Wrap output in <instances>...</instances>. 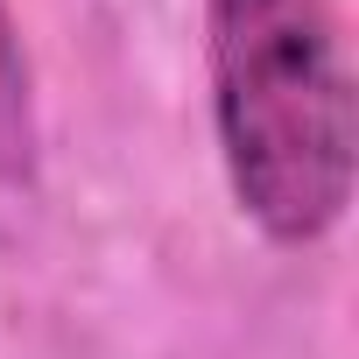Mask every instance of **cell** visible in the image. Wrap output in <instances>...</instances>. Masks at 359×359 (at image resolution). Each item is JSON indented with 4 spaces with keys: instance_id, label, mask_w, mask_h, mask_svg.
<instances>
[{
    "instance_id": "cell-1",
    "label": "cell",
    "mask_w": 359,
    "mask_h": 359,
    "mask_svg": "<svg viewBox=\"0 0 359 359\" xmlns=\"http://www.w3.org/2000/svg\"><path fill=\"white\" fill-rule=\"evenodd\" d=\"M212 127L240 212L282 240H324L352 205V50L338 0H205Z\"/></svg>"
},
{
    "instance_id": "cell-2",
    "label": "cell",
    "mask_w": 359,
    "mask_h": 359,
    "mask_svg": "<svg viewBox=\"0 0 359 359\" xmlns=\"http://www.w3.org/2000/svg\"><path fill=\"white\" fill-rule=\"evenodd\" d=\"M36 191V71L15 8L0 0V212Z\"/></svg>"
}]
</instances>
